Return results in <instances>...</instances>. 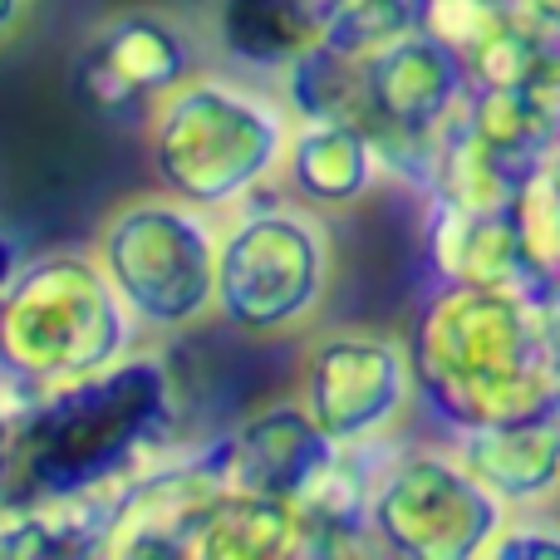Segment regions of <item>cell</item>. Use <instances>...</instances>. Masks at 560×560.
Listing matches in <instances>:
<instances>
[{"instance_id":"cell-1","label":"cell","mask_w":560,"mask_h":560,"mask_svg":"<svg viewBox=\"0 0 560 560\" xmlns=\"http://www.w3.org/2000/svg\"><path fill=\"white\" fill-rule=\"evenodd\" d=\"M173 447H183V388L163 349L138 345L89 378L20 394L0 506L114 497Z\"/></svg>"},{"instance_id":"cell-2","label":"cell","mask_w":560,"mask_h":560,"mask_svg":"<svg viewBox=\"0 0 560 560\" xmlns=\"http://www.w3.org/2000/svg\"><path fill=\"white\" fill-rule=\"evenodd\" d=\"M418 408L438 433L492 428L556 408V359L541 285L428 280L404 329Z\"/></svg>"},{"instance_id":"cell-3","label":"cell","mask_w":560,"mask_h":560,"mask_svg":"<svg viewBox=\"0 0 560 560\" xmlns=\"http://www.w3.org/2000/svg\"><path fill=\"white\" fill-rule=\"evenodd\" d=\"M290 114H345L388 158L394 183L423 197L438 143L463 114L472 74L428 25H404L359 49H319L280 79Z\"/></svg>"},{"instance_id":"cell-4","label":"cell","mask_w":560,"mask_h":560,"mask_svg":"<svg viewBox=\"0 0 560 560\" xmlns=\"http://www.w3.org/2000/svg\"><path fill=\"white\" fill-rule=\"evenodd\" d=\"M285 94L242 69H197L143 118L148 163L163 192L226 217L280 183L290 143Z\"/></svg>"},{"instance_id":"cell-5","label":"cell","mask_w":560,"mask_h":560,"mask_svg":"<svg viewBox=\"0 0 560 560\" xmlns=\"http://www.w3.org/2000/svg\"><path fill=\"white\" fill-rule=\"evenodd\" d=\"M153 339L89 246L25 256L0 300V378L15 394H49L118 364Z\"/></svg>"},{"instance_id":"cell-6","label":"cell","mask_w":560,"mask_h":560,"mask_svg":"<svg viewBox=\"0 0 560 560\" xmlns=\"http://www.w3.org/2000/svg\"><path fill=\"white\" fill-rule=\"evenodd\" d=\"M335 290V236L325 212L285 187L246 197L222 217L217 319L246 339H295L319 325Z\"/></svg>"},{"instance_id":"cell-7","label":"cell","mask_w":560,"mask_h":560,"mask_svg":"<svg viewBox=\"0 0 560 560\" xmlns=\"http://www.w3.org/2000/svg\"><path fill=\"white\" fill-rule=\"evenodd\" d=\"M222 217L163 192H138L98 222L89 252L148 339H177L217 319Z\"/></svg>"},{"instance_id":"cell-8","label":"cell","mask_w":560,"mask_h":560,"mask_svg":"<svg viewBox=\"0 0 560 560\" xmlns=\"http://www.w3.org/2000/svg\"><path fill=\"white\" fill-rule=\"evenodd\" d=\"M364 463V512L374 556L398 560H482L506 512L487 482L463 463L453 443L394 438L359 453Z\"/></svg>"},{"instance_id":"cell-9","label":"cell","mask_w":560,"mask_h":560,"mask_svg":"<svg viewBox=\"0 0 560 560\" xmlns=\"http://www.w3.org/2000/svg\"><path fill=\"white\" fill-rule=\"evenodd\" d=\"M295 394L345 453L394 443L418 408L408 339L359 325L319 329L300 354Z\"/></svg>"},{"instance_id":"cell-10","label":"cell","mask_w":560,"mask_h":560,"mask_svg":"<svg viewBox=\"0 0 560 560\" xmlns=\"http://www.w3.org/2000/svg\"><path fill=\"white\" fill-rule=\"evenodd\" d=\"M202 69L192 25L173 10L128 5L98 20L74 65V84L98 114H143Z\"/></svg>"},{"instance_id":"cell-11","label":"cell","mask_w":560,"mask_h":560,"mask_svg":"<svg viewBox=\"0 0 560 560\" xmlns=\"http://www.w3.org/2000/svg\"><path fill=\"white\" fill-rule=\"evenodd\" d=\"M222 487H232L222 433L207 438V443L173 447L163 463H153L148 472H138L133 482L114 492L108 560H183L187 526Z\"/></svg>"},{"instance_id":"cell-12","label":"cell","mask_w":560,"mask_h":560,"mask_svg":"<svg viewBox=\"0 0 560 560\" xmlns=\"http://www.w3.org/2000/svg\"><path fill=\"white\" fill-rule=\"evenodd\" d=\"M349 0H207L202 35L226 69L280 84L295 65L335 49Z\"/></svg>"},{"instance_id":"cell-13","label":"cell","mask_w":560,"mask_h":560,"mask_svg":"<svg viewBox=\"0 0 560 560\" xmlns=\"http://www.w3.org/2000/svg\"><path fill=\"white\" fill-rule=\"evenodd\" d=\"M226 472L246 492L285 497V502H310L329 477L345 467V447L315 423L305 398H271L256 413H246L236 428L222 433Z\"/></svg>"},{"instance_id":"cell-14","label":"cell","mask_w":560,"mask_h":560,"mask_svg":"<svg viewBox=\"0 0 560 560\" xmlns=\"http://www.w3.org/2000/svg\"><path fill=\"white\" fill-rule=\"evenodd\" d=\"M394 183L388 158L378 143L345 114H295L280 163V183L290 197L310 202L315 212L359 207L374 187Z\"/></svg>"},{"instance_id":"cell-15","label":"cell","mask_w":560,"mask_h":560,"mask_svg":"<svg viewBox=\"0 0 560 560\" xmlns=\"http://www.w3.org/2000/svg\"><path fill=\"white\" fill-rule=\"evenodd\" d=\"M423 202V261L428 280H502V285H541L526 256L516 207H467L453 197H418Z\"/></svg>"},{"instance_id":"cell-16","label":"cell","mask_w":560,"mask_h":560,"mask_svg":"<svg viewBox=\"0 0 560 560\" xmlns=\"http://www.w3.org/2000/svg\"><path fill=\"white\" fill-rule=\"evenodd\" d=\"M463 453V463L487 482V492L506 512H541L560 506V418L536 413L516 423L463 428L443 433Z\"/></svg>"},{"instance_id":"cell-17","label":"cell","mask_w":560,"mask_h":560,"mask_svg":"<svg viewBox=\"0 0 560 560\" xmlns=\"http://www.w3.org/2000/svg\"><path fill=\"white\" fill-rule=\"evenodd\" d=\"M300 541H305L300 502L246 492L232 482L192 516L183 560H280L300 556Z\"/></svg>"},{"instance_id":"cell-18","label":"cell","mask_w":560,"mask_h":560,"mask_svg":"<svg viewBox=\"0 0 560 560\" xmlns=\"http://www.w3.org/2000/svg\"><path fill=\"white\" fill-rule=\"evenodd\" d=\"M108 506L114 497L0 506V560H108Z\"/></svg>"},{"instance_id":"cell-19","label":"cell","mask_w":560,"mask_h":560,"mask_svg":"<svg viewBox=\"0 0 560 560\" xmlns=\"http://www.w3.org/2000/svg\"><path fill=\"white\" fill-rule=\"evenodd\" d=\"M516 226H522L536 280L560 285V138L546 148L541 167H536L532 183L516 197Z\"/></svg>"},{"instance_id":"cell-20","label":"cell","mask_w":560,"mask_h":560,"mask_svg":"<svg viewBox=\"0 0 560 560\" xmlns=\"http://www.w3.org/2000/svg\"><path fill=\"white\" fill-rule=\"evenodd\" d=\"M482 560H560V516L556 506L541 512H512L492 536Z\"/></svg>"},{"instance_id":"cell-21","label":"cell","mask_w":560,"mask_h":560,"mask_svg":"<svg viewBox=\"0 0 560 560\" xmlns=\"http://www.w3.org/2000/svg\"><path fill=\"white\" fill-rule=\"evenodd\" d=\"M418 20H423V0H349L345 35H339L335 49H359L369 39H384L404 25H418Z\"/></svg>"},{"instance_id":"cell-22","label":"cell","mask_w":560,"mask_h":560,"mask_svg":"<svg viewBox=\"0 0 560 560\" xmlns=\"http://www.w3.org/2000/svg\"><path fill=\"white\" fill-rule=\"evenodd\" d=\"M506 5H512V15H522L532 30L560 39V0H506Z\"/></svg>"},{"instance_id":"cell-23","label":"cell","mask_w":560,"mask_h":560,"mask_svg":"<svg viewBox=\"0 0 560 560\" xmlns=\"http://www.w3.org/2000/svg\"><path fill=\"white\" fill-rule=\"evenodd\" d=\"M30 15H35V0H0V49L25 30Z\"/></svg>"},{"instance_id":"cell-24","label":"cell","mask_w":560,"mask_h":560,"mask_svg":"<svg viewBox=\"0 0 560 560\" xmlns=\"http://www.w3.org/2000/svg\"><path fill=\"white\" fill-rule=\"evenodd\" d=\"M20 266H25V252H20V242L0 226V300H5V290H10V280L20 276Z\"/></svg>"},{"instance_id":"cell-25","label":"cell","mask_w":560,"mask_h":560,"mask_svg":"<svg viewBox=\"0 0 560 560\" xmlns=\"http://www.w3.org/2000/svg\"><path fill=\"white\" fill-rule=\"evenodd\" d=\"M15 408H20V394L0 378V472H5V447H10V428H15Z\"/></svg>"}]
</instances>
